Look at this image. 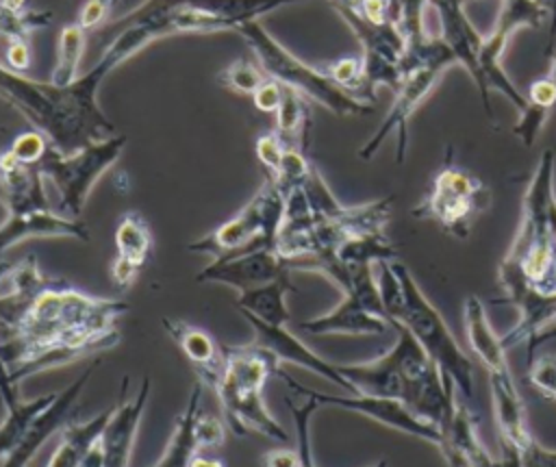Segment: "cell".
<instances>
[{
	"label": "cell",
	"mask_w": 556,
	"mask_h": 467,
	"mask_svg": "<svg viewBox=\"0 0 556 467\" xmlns=\"http://www.w3.org/2000/svg\"><path fill=\"white\" fill-rule=\"evenodd\" d=\"M237 33L248 41L254 59L258 61L267 78L289 89H295L306 100L321 104L324 109L332 111L339 117H361V115L374 113V104L356 100L354 96L343 91L339 85H334L326 72L298 59L276 37H271L258 24V20L241 24Z\"/></svg>",
	"instance_id": "obj_1"
},
{
	"label": "cell",
	"mask_w": 556,
	"mask_h": 467,
	"mask_svg": "<svg viewBox=\"0 0 556 467\" xmlns=\"http://www.w3.org/2000/svg\"><path fill=\"white\" fill-rule=\"evenodd\" d=\"M456 59L452 50L445 46L441 37H428L424 43L415 48H406L402 59V78L395 89V100L384 115L378 130L361 146L358 156L363 161H369L380 143L395 132V163H404L406 150H408V124L421 100L430 93V89L437 85L441 74L454 65Z\"/></svg>",
	"instance_id": "obj_2"
},
{
	"label": "cell",
	"mask_w": 556,
	"mask_h": 467,
	"mask_svg": "<svg viewBox=\"0 0 556 467\" xmlns=\"http://www.w3.org/2000/svg\"><path fill=\"white\" fill-rule=\"evenodd\" d=\"M393 269L404 287V315L400 324L413 332L430 361L439 367L443 382L456 387L467 402H473V367L469 356L456 343L441 313L428 302L410 269L400 261H393Z\"/></svg>",
	"instance_id": "obj_3"
},
{
	"label": "cell",
	"mask_w": 556,
	"mask_h": 467,
	"mask_svg": "<svg viewBox=\"0 0 556 467\" xmlns=\"http://www.w3.org/2000/svg\"><path fill=\"white\" fill-rule=\"evenodd\" d=\"M126 143V135H111L72 154H61L50 146L37 167L56 187L61 215L80 217L91 187L122 156Z\"/></svg>",
	"instance_id": "obj_4"
},
{
	"label": "cell",
	"mask_w": 556,
	"mask_h": 467,
	"mask_svg": "<svg viewBox=\"0 0 556 467\" xmlns=\"http://www.w3.org/2000/svg\"><path fill=\"white\" fill-rule=\"evenodd\" d=\"M489 200V187L476 174L456 167L447 154L430 191L413 209V217L432 219L443 232L456 239H467L471 224L482 211H486Z\"/></svg>",
	"instance_id": "obj_5"
},
{
	"label": "cell",
	"mask_w": 556,
	"mask_h": 467,
	"mask_svg": "<svg viewBox=\"0 0 556 467\" xmlns=\"http://www.w3.org/2000/svg\"><path fill=\"white\" fill-rule=\"evenodd\" d=\"M547 15H549V9L541 0H502V9H500V15H497V22H495L493 30L482 39V48H480L478 61H480L484 91H486V96H489L491 89L500 91L506 100H510V104L519 113L526 111L528 100L515 87V83L508 78V74L504 72L500 59L504 54V48H506L510 35L517 28H521V26L539 28Z\"/></svg>",
	"instance_id": "obj_6"
},
{
	"label": "cell",
	"mask_w": 556,
	"mask_h": 467,
	"mask_svg": "<svg viewBox=\"0 0 556 467\" xmlns=\"http://www.w3.org/2000/svg\"><path fill=\"white\" fill-rule=\"evenodd\" d=\"M282 382L289 384V389L300 395V397H313L319 406H337V408H345V411H354L361 413L382 426H389L393 430L419 437L428 443H434L439 450L443 445V434L441 430L421 419L419 415H415L402 400L395 397H376V395H361V393H348V395H330V393H321L308 387H302L298 380H293L282 367L276 374Z\"/></svg>",
	"instance_id": "obj_7"
},
{
	"label": "cell",
	"mask_w": 556,
	"mask_h": 467,
	"mask_svg": "<svg viewBox=\"0 0 556 467\" xmlns=\"http://www.w3.org/2000/svg\"><path fill=\"white\" fill-rule=\"evenodd\" d=\"M285 269L289 267L274 248H256L235 256L211 261L202 272H198L195 280L228 285L241 293L245 289L274 280Z\"/></svg>",
	"instance_id": "obj_8"
},
{
	"label": "cell",
	"mask_w": 556,
	"mask_h": 467,
	"mask_svg": "<svg viewBox=\"0 0 556 467\" xmlns=\"http://www.w3.org/2000/svg\"><path fill=\"white\" fill-rule=\"evenodd\" d=\"M248 324L254 330V341L258 345H263L265 350H269L280 363H291V365H300L321 378H326L328 382L341 387L348 393H354V387L341 376V371L337 369V363L326 361L324 356H319L317 352H313L300 337H295L291 330H287V326H269L252 315L241 313Z\"/></svg>",
	"instance_id": "obj_9"
},
{
	"label": "cell",
	"mask_w": 556,
	"mask_h": 467,
	"mask_svg": "<svg viewBox=\"0 0 556 467\" xmlns=\"http://www.w3.org/2000/svg\"><path fill=\"white\" fill-rule=\"evenodd\" d=\"M93 374V367H87L78 378H74L63 391L56 393L52 404L35 419V424L26 430V434L20 439V443L2 458L0 467H28V463L35 458V454L41 450V445L61 428L65 426L72 408L76 406L80 393L85 391V384L89 382Z\"/></svg>",
	"instance_id": "obj_10"
},
{
	"label": "cell",
	"mask_w": 556,
	"mask_h": 467,
	"mask_svg": "<svg viewBox=\"0 0 556 467\" xmlns=\"http://www.w3.org/2000/svg\"><path fill=\"white\" fill-rule=\"evenodd\" d=\"M150 376H143L141 387L137 395L130 400L126 395L128 391V376L122 380L119 400L115 406L113 417L109 419L104 432H102V447H104V467H128L135 437L150 397Z\"/></svg>",
	"instance_id": "obj_11"
},
{
	"label": "cell",
	"mask_w": 556,
	"mask_h": 467,
	"mask_svg": "<svg viewBox=\"0 0 556 467\" xmlns=\"http://www.w3.org/2000/svg\"><path fill=\"white\" fill-rule=\"evenodd\" d=\"M215 395L219 397L226 424L237 437L258 432L280 443L287 441V430L276 421L263 402V389H239L219 382L215 387Z\"/></svg>",
	"instance_id": "obj_12"
},
{
	"label": "cell",
	"mask_w": 556,
	"mask_h": 467,
	"mask_svg": "<svg viewBox=\"0 0 556 467\" xmlns=\"http://www.w3.org/2000/svg\"><path fill=\"white\" fill-rule=\"evenodd\" d=\"M43 180L37 165L17 163L7 150L0 152V202L9 215L48 211Z\"/></svg>",
	"instance_id": "obj_13"
},
{
	"label": "cell",
	"mask_w": 556,
	"mask_h": 467,
	"mask_svg": "<svg viewBox=\"0 0 556 467\" xmlns=\"http://www.w3.org/2000/svg\"><path fill=\"white\" fill-rule=\"evenodd\" d=\"M115 248L117 256L111 265V278L119 289H126L143 269L152 250L150 226L141 213L128 211L119 217L115 226Z\"/></svg>",
	"instance_id": "obj_14"
},
{
	"label": "cell",
	"mask_w": 556,
	"mask_h": 467,
	"mask_svg": "<svg viewBox=\"0 0 556 467\" xmlns=\"http://www.w3.org/2000/svg\"><path fill=\"white\" fill-rule=\"evenodd\" d=\"M30 237H70L89 241V228L80 219L65 217L52 209L7 215V219L0 224V261L9 248Z\"/></svg>",
	"instance_id": "obj_15"
},
{
	"label": "cell",
	"mask_w": 556,
	"mask_h": 467,
	"mask_svg": "<svg viewBox=\"0 0 556 467\" xmlns=\"http://www.w3.org/2000/svg\"><path fill=\"white\" fill-rule=\"evenodd\" d=\"M441 454L447 467H495V460L478 437V419L465 402L454 400V413L443 432Z\"/></svg>",
	"instance_id": "obj_16"
},
{
	"label": "cell",
	"mask_w": 556,
	"mask_h": 467,
	"mask_svg": "<svg viewBox=\"0 0 556 467\" xmlns=\"http://www.w3.org/2000/svg\"><path fill=\"white\" fill-rule=\"evenodd\" d=\"M308 335H387L391 321L374 315L354 295L343 293V300L328 313L298 324Z\"/></svg>",
	"instance_id": "obj_17"
},
{
	"label": "cell",
	"mask_w": 556,
	"mask_h": 467,
	"mask_svg": "<svg viewBox=\"0 0 556 467\" xmlns=\"http://www.w3.org/2000/svg\"><path fill=\"white\" fill-rule=\"evenodd\" d=\"M0 98L17 109L39 132L48 135L54 117L48 83L26 78L20 72L0 65Z\"/></svg>",
	"instance_id": "obj_18"
},
{
	"label": "cell",
	"mask_w": 556,
	"mask_h": 467,
	"mask_svg": "<svg viewBox=\"0 0 556 467\" xmlns=\"http://www.w3.org/2000/svg\"><path fill=\"white\" fill-rule=\"evenodd\" d=\"M163 328L174 339L178 350L187 356V361L195 367L198 380L202 384H208L215 391V387L219 384V378H222V369H224L222 350L215 343V339L206 330L191 326L187 321H180V319L167 317V319H163Z\"/></svg>",
	"instance_id": "obj_19"
},
{
	"label": "cell",
	"mask_w": 556,
	"mask_h": 467,
	"mask_svg": "<svg viewBox=\"0 0 556 467\" xmlns=\"http://www.w3.org/2000/svg\"><path fill=\"white\" fill-rule=\"evenodd\" d=\"M337 369L354 387V393L395 400L404 397V378L389 352L367 363H343L337 365Z\"/></svg>",
	"instance_id": "obj_20"
},
{
	"label": "cell",
	"mask_w": 556,
	"mask_h": 467,
	"mask_svg": "<svg viewBox=\"0 0 556 467\" xmlns=\"http://www.w3.org/2000/svg\"><path fill=\"white\" fill-rule=\"evenodd\" d=\"M295 291L291 282V269H285L274 280L245 289L235 300L237 308L245 315H252L269 326H287L289 308H287V293Z\"/></svg>",
	"instance_id": "obj_21"
},
{
	"label": "cell",
	"mask_w": 556,
	"mask_h": 467,
	"mask_svg": "<svg viewBox=\"0 0 556 467\" xmlns=\"http://www.w3.org/2000/svg\"><path fill=\"white\" fill-rule=\"evenodd\" d=\"M204 384L198 380L191 387L189 400L182 408V413L176 417V426L172 432V439L167 447L163 450L161 458L152 467H191V460L198 456L200 443L195 437V421L200 415V400H202Z\"/></svg>",
	"instance_id": "obj_22"
},
{
	"label": "cell",
	"mask_w": 556,
	"mask_h": 467,
	"mask_svg": "<svg viewBox=\"0 0 556 467\" xmlns=\"http://www.w3.org/2000/svg\"><path fill=\"white\" fill-rule=\"evenodd\" d=\"M115 406L117 404L104 408L100 415H96L83 424H65V428L59 437V443H56L46 467H78V463L91 450V445L96 441H100L109 419L115 413Z\"/></svg>",
	"instance_id": "obj_23"
},
{
	"label": "cell",
	"mask_w": 556,
	"mask_h": 467,
	"mask_svg": "<svg viewBox=\"0 0 556 467\" xmlns=\"http://www.w3.org/2000/svg\"><path fill=\"white\" fill-rule=\"evenodd\" d=\"M528 106L519 113V122L513 126V132L521 139L526 148H532L539 132L543 130L552 106L556 104V85L545 76L530 85L528 89Z\"/></svg>",
	"instance_id": "obj_24"
},
{
	"label": "cell",
	"mask_w": 556,
	"mask_h": 467,
	"mask_svg": "<svg viewBox=\"0 0 556 467\" xmlns=\"http://www.w3.org/2000/svg\"><path fill=\"white\" fill-rule=\"evenodd\" d=\"M311 128V113H308V100L298 93L295 89H289L282 85V98L276 109V132L289 148H302L306 146V135Z\"/></svg>",
	"instance_id": "obj_25"
},
{
	"label": "cell",
	"mask_w": 556,
	"mask_h": 467,
	"mask_svg": "<svg viewBox=\"0 0 556 467\" xmlns=\"http://www.w3.org/2000/svg\"><path fill=\"white\" fill-rule=\"evenodd\" d=\"M295 2H311V0H189L187 4L222 17L224 22L230 24L232 30H237L241 24L258 20L263 13L280 9L285 4H295Z\"/></svg>",
	"instance_id": "obj_26"
},
{
	"label": "cell",
	"mask_w": 556,
	"mask_h": 467,
	"mask_svg": "<svg viewBox=\"0 0 556 467\" xmlns=\"http://www.w3.org/2000/svg\"><path fill=\"white\" fill-rule=\"evenodd\" d=\"M56 393H46L35 400L22 402L17 400L15 404L9 406V415L0 424V458H4L26 434V430L35 424V419L52 404Z\"/></svg>",
	"instance_id": "obj_27"
},
{
	"label": "cell",
	"mask_w": 556,
	"mask_h": 467,
	"mask_svg": "<svg viewBox=\"0 0 556 467\" xmlns=\"http://www.w3.org/2000/svg\"><path fill=\"white\" fill-rule=\"evenodd\" d=\"M337 258L350 267L354 265H376L380 261H397V248L384 237V232H367L348 237L337 248Z\"/></svg>",
	"instance_id": "obj_28"
},
{
	"label": "cell",
	"mask_w": 556,
	"mask_h": 467,
	"mask_svg": "<svg viewBox=\"0 0 556 467\" xmlns=\"http://www.w3.org/2000/svg\"><path fill=\"white\" fill-rule=\"evenodd\" d=\"M85 28L76 24H67L59 35V50H56V63L52 67L50 80L56 87H67L78 78V65L85 50Z\"/></svg>",
	"instance_id": "obj_29"
},
{
	"label": "cell",
	"mask_w": 556,
	"mask_h": 467,
	"mask_svg": "<svg viewBox=\"0 0 556 467\" xmlns=\"http://www.w3.org/2000/svg\"><path fill=\"white\" fill-rule=\"evenodd\" d=\"M287 406L293 417L295 426V452L300 467H317L313 456V443H311V417L319 408V404L313 397H302V402H295L293 397H287Z\"/></svg>",
	"instance_id": "obj_30"
},
{
	"label": "cell",
	"mask_w": 556,
	"mask_h": 467,
	"mask_svg": "<svg viewBox=\"0 0 556 467\" xmlns=\"http://www.w3.org/2000/svg\"><path fill=\"white\" fill-rule=\"evenodd\" d=\"M265 72L261 70L258 61L252 56H241L235 63L226 65L219 74H217V83L235 93H245L252 96L261 83L265 80Z\"/></svg>",
	"instance_id": "obj_31"
},
{
	"label": "cell",
	"mask_w": 556,
	"mask_h": 467,
	"mask_svg": "<svg viewBox=\"0 0 556 467\" xmlns=\"http://www.w3.org/2000/svg\"><path fill=\"white\" fill-rule=\"evenodd\" d=\"M302 189L315 219H337L345 211V206L334 198V193L330 191V187L326 185L324 176L315 165L311 167L306 180L302 182Z\"/></svg>",
	"instance_id": "obj_32"
},
{
	"label": "cell",
	"mask_w": 556,
	"mask_h": 467,
	"mask_svg": "<svg viewBox=\"0 0 556 467\" xmlns=\"http://www.w3.org/2000/svg\"><path fill=\"white\" fill-rule=\"evenodd\" d=\"M376 267V282L380 291L382 306L391 319V324L402 321L404 315V287L400 276L393 269V261H380L374 265Z\"/></svg>",
	"instance_id": "obj_33"
},
{
	"label": "cell",
	"mask_w": 556,
	"mask_h": 467,
	"mask_svg": "<svg viewBox=\"0 0 556 467\" xmlns=\"http://www.w3.org/2000/svg\"><path fill=\"white\" fill-rule=\"evenodd\" d=\"M52 20L50 11H13L0 7V35L7 37V41L26 39L33 30L48 26Z\"/></svg>",
	"instance_id": "obj_34"
},
{
	"label": "cell",
	"mask_w": 556,
	"mask_h": 467,
	"mask_svg": "<svg viewBox=\"0 0 556 467\" xmlns=\"http://www.w3.org/2000/svg\"><path fill=\"white\" fill-rule=\"evenodd\" d=\"M334 85H339L343 91H348L350 96H354L356 100H365V74H363V61L354 59V56H345L339 59L334 63H330L328 70H324ZM369 104V102H367Z\"/></svg>",
	"instance_id": "obj_35"
},
{
	"label": "cell",
	"mask_w": 556,
	"mask_h": 467,
	"mask_svg": "<svg viewBox=\"0 0 556 467\" xmlns=\"http://www.w3.org/2000/svg\"><path fill=\"white\" fill-rule=\"evenodd\" d=\"M50 150V141L43 132L39 130H28V132H20L11 146L7 148V152L24 165H39V161L46 156V152Z\"/></svg>",
	"instance_id": "obj_36"
},
{
	"label": "cell",
	"mask_w": 556,
	"mask_h": 467,
	"mask_svg": "<svg viewBox=\"0 0 556 467\" xmlns=\"http://www.w3.org/2000/svg\"><path fill=\"white\" fill-rule=\"evenodd\" d=\"M528 380L539 395L556 402V354H541L528 361Z\"/></svg>",
	"instance_id": "obj_37"
},
{
	"label": "cell",
	"mask_w": 556,
	"mask_h": 467,
	"mask_svg": "<svg viewBox=\"0 0 556 467\" xmlns=\"http://www.w3.org/2000/svg\"><path fill=\"white\" fill-rule=\"evenodd\" d=\"M289 146L278 137V132H267V135H261L254 143V150H256V156L261 161V165L267 169V176H274L280 167V161H282V154Z\"/></svg>",
	"instance_id": "obj_38"
},
{
	"label": "cell",
	"mask_w": 556,
	"mask_h": 467,
	"mask_svg": "<svg viewBox=\"0 0 556 467\" xmlns=\"http://www.w3.org/2000/svg\"><path fill=\"white\" fill-rule=\"evenodd\" d=\"M195 437H198L200 447L222 445L226 441V426L222 419H217L213 415H204L200 411L198 421H195Z\"/></svg>",
	"instance_id": "obj_39"
},
{
	"label": "cell",
	"mask_w": 556,
	"mask_h": 467,
	"mask_svg": "<svg viewBox=\"0 0 556 467\" xmlns=\"http://www.w3.org/2000/svg\"><path fill=\"white\" fill-rule=\"evenodd\" d=\"M280 98H282V85L271 80V78H265L261 83V87L252 93L254 106L263 113H276L278 104H280Z\"/></svg>",
	"instance_id": "obj_40"
},
{
	"label": "cell",
	"mask_w": 556,
	"mask_h": 467,
	"mask_svg": "<svg viewBox=\"0 0 556 467\" xmlns=\"http://www.w3.org/2000/svg\"><path fill=\"white\" fill-rule=\"evenodd\" d=\"M117 0H87L85 7L80 9V15H78V24L85 28V30H91V28H98L104 17L109 15L111 7L115 4Z\"/></svg>",
	"instance_id": "obj_41"
},
{
	"label": "cell",
	"mask_w": 556,
	"mask_h": 467,
	"mask_svg": "<svg viewBox=\"0 0 556 467\" xmlns=\"http://www.w3.org/2000/svg\"><path fill=\"white\" fill-rule=\"evenodd\" d=\"M521 467H556V452L532 441L523 452H519Z\"/></svg>",
	"instance_id": "obj_42"
},
{
	"label": "cell",
	"mask_w": 556,
	"mask_h": 467,
	"mask_svg": "<svg viewBox=\"0 0 556 467\" xmlns=\"http://www.w3.org/2000/svg\"><path fill=\"white\" fill-rule=\"evenodd\" d=\"M263 465L265 467H300L298 463V452L289 450V447H276L265 452L263 456Z\"/></svg>",
	"instance_id": "obj_43"
},
{
	"label": "cell",
	"mask_w": 556,
	"mask_h": 467,
	"mask_svg": "<svg viewBox=\"0 0 556 467\" xmlns=\"http://www.w3.org/2000/svg\"><path fill=\"white\" fill-rule=\"evenodd\" d=\"M7 61H9V67L20 72L24 67H28V46H26V39H15V41H9V48H7Z\"/></svg>",
	"instance_id": "obj_44"
},
{
	"label": "cell",
	"mask_w": 556,
	"mask_h": 467,
	"mask_svg": "<svg viewBox=\"0 0 556 467\" xmlns=\"http://www.w3.org/2000/svg\"><path fill=\"white\" fill-rule=\"evenodd\" d=\"M78 467H104V447H102V437L91 445V450L83 456Z\"/></svg>",
	"instance_id": "obj_45"
},
{
	"label": "cell",
	"mask_w": 556,
	"mask_h": 467,
	"mask_svg": "<svg viewBox=\"0 0 556 467\" xmlns=\"http://www.w3.org/2000/svg\"><path fill=\"white\" fill-rule=\"evenodd\" d=\"M554 39H556V0H554V7H552V13H549V35H547V46H545L547 56L556 50Z\"/></svg>",
	"instance_id": "obj_46"
},
{
	"label": "cell",
	"mask_w": 556,
	"mask_h": 467,
	"mask_svg": "<svg viewBox=\"0 0 556 467\" xmlns=\"http://www.w3.org/2000/svg\"><path fill=\"white\" fill-rule=\"evenodd\" d=\"M191 467H224V463H222V460H217V458L195 456V458L191 460Z\"/></svg>",
	"instance_id": "obj_47"
},
{
	"label": "cell",
	"mask_w": 556,
	"mask_h": 467,
	"mask_svg": "<svg viewBox=\"0 0 556 467\" xmlns=\"http://www.w3.org/2000/svg\"><path fill=\"white\" fill-rule=\"evenodd\" d=\"M332 7H343V9H352V11H361L363 9V0H328Z\"/></svg>",
	"instance_id": "obj_48"
},
{
	"label": "cell",
	"mask_w": 556,
	"mask_h": 467,
	"mask_svg": "<svg viewBox=\"0 0 556 467\" xmlns=\"http://www.w3.org/2000/svg\"><path fill=\"white\" fill-rule=\"evenodd\" d=\"M0 7L13 9V11H22L24 9V0H0Z\"/></svg>",
	"instance_id": "obj_49"
},
{
	"label": "cell",
	"mask_w": 556,
	"mask_h": 467,
	"mask_svg": "<svg viewBox=\"0 0 556 467\" xmlns=\"http://www.w3.org/2000/svg\"><path fill=\"white\" fill-rule=\"evenodd\" d=\"M547 78L556 85V50L549 54V72H547Z\"/></svg>",
	"instance_id": "obj_50"
},
{
	"label": "cell",
	"mask_w": 556,
	"mask_h": 467,
	"mask_svg": "<svg viewBox=\"0 0 556 467\" xmlns=\"http://www.w3.org/2000/svg\"><path fill=\"white\" fill-rule=\"evenodd\" d=\"M9 415V404H7V397H4V391L0 387V424L4 421V417Z\"/></svg>",
	"instance_id": "obj_51"
},
{
	"label": "cell",
	"mask_w": 556,
	"mask_h": 467,
	"mask_svg": "<svg viewBox=\"0 0 556 467\" xmlns=\"http://www.w3.org/2000/svg\"><path fill=\"white\" fill-rule=\"evenodd\" d=\"M374 467H387V460H378Z\"/></svg>",
	"instance_id": "obj_52"
}]
</instances>
